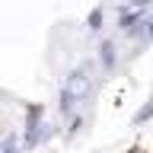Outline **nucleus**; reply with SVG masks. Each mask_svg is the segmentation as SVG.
I'll list each match as a JSON object with an SVG mask.
<instances>
[{
    "mask_svg": "<svg viewBox=\"0 0 153 153\" xmlns=\"http://www.w3.org/2000/svg\"><path fill=\"white\" fill-rule=\"evenodd\" d=\"M150 118H153V99H150L147 105H143V108H140L137 115H134V124H143V121H150Z\"/></svg>",
    "mask_w": 153,
    "mask_h": 153,
    "instance_id": "obj_1",
    "label": "nucleus"
},
{
    "mask_svg": "<svg viewBox=\"0 0 153 153\" xmlns=\"http://www.w3.org/2000/svg\"><path fill=\"white\" fill-rule=\"evenodd\" d=\"M102 64L105 67L115 64V48H112V42H105V45H102Z\"/></svg>",
    "mask_w": 153,
    "mask_h": 153,
    "instance_id": "obj_2",
    "label": "nucleus"
},
{
    "mask_svg": "<svg viewBox=\"0 0 153 153\" xmlns=\"http://www.w3.org/2000/svg\"><path fill=\"white\" fill-rule=\"evenodd\" d=\"M89 26H93V29H99V26H102V10L89 13Z\"/></svg>",
    "mask_w": 153,
    "mask_h": 153,
    "instance_id": "obj_3",
    "label": "nucleus"
},
{
    "mask_svg": "<svg viewBox=\"0 0 153 153\" xmlns=\"http://www.w3.org/2000/svg\"><path fill=\"white\" fill-rule=\"evenodd\" d=\"M131 3H134V7H137V10H140V7H147L150 0H131Z\"/></svg>",
    "mask_w": 153,
    "mask_h": 153,
    "instance_id": "obj_4",
    "label": "nucleus"
},
{
    "mask_svg": "<svg viewBox=\"0 0 153 153\" xmlns=\"http://www.w3.org/2000/svg\"><path fill=\"white\" fill-rule=\"evenodd\" d=\"M150 38H153V19H150Z\"/></svg>",
    "mask_w": 153,
    "mask_h": 153,
    "instance_id": "obj_5",
    "label": "nucleus"
}]
</instances>
